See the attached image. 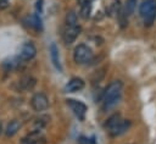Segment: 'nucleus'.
Here are the masks:
<instances>
[{"mask_svg":"<svg viewBox=\"0 0 156 144\" xmlns=\"http://www.w3.org/2000/svg\"><path fill=\"white\" fill-rule=\"evenodd\" d=\"M121 118H122V117H121V115H119V113H113V115H111V116L106 120V122H105L104 127L108 131V129H110V128H112V127H113V126H115V124H116Z\"/></svg>","mask_w":156,"mask_h":144,"instance_id":"nucleus-19","label":"nucleus"},{"mask_svg":"<svg viewBox=\"0 0 156 144\" xmlns=\"http://www.w3.org/2000/svg\"><path fill=\"white\" fill-rule=\"evenodd\" d=\"M122 5H121V1L119 0H116V1H113L111 5H110V7H108V15H111V16H113V15H119L121 12H122Z\"/></svg>","mask_w":156,"mask_h":144,"instance_id":"nucleus-20","label":"nucleus"},{"mask_svg":"<svg viewBox=\"0 0 156 144\" xmlns=\"http://www.w3.org/2000/svg\"><path fill=\"white\" fill-rule=\"evenodd\" d=\"M21 144H46V138L41 131H30L21 140Z\"/></svg>","mask_w":156,"mask_h":144,"instance_id":"nucleus-6","label":"nucleus"},{"mask_svg":"<svg viewBox=\"0 0 156 144\" xmlns=\"http://www.w3.org/2000/svg\"><path fill=\"white\" fill-rule=\"evenodd\" d=\"M35 7H37V10L41 11V7H43V0H38V1H37V5H35Z\"/></svg>","mask_w":156,"mask_h":144,"instance_id":"nucleus-23","label":"nucleus"},{"mask_svg":"<svg viewBox=\"0 0 156 144\" xmlns=\"http://www.w3.org/2000/svg\"><path fill=\"white\" fill-rule=\"evenodd\" d=\"M37 55V48L32 41H27L24 43L18 52V57L22 61H30L32 59H34Z\"/></svg>","mask_w":156,"mask_h":144,"instance_id":"nucleus-5","label":"nucleus"},{"mask_svg":"<svg viewBox=\"0 0 156 144\" xmlns=\"http://www.w3.org/2000/svg\"><path fill=\"white\" fill-rule=\"evenodd\" d=\"M49 117L48 116H39L37 117L33 122H32V131H41L49 122Z\"/></svg>","mask_w":156,"mask_h":144,"instance_id":"nucleus-15","label":"nucleus"},{"mask_svg":"<svg viewBox=\"0 0 156 144\" xmlns=\"http://www.w3.org/2000/svg\"><path fill=\"white\" fill-rule=\"evenodd\" d=\"M136 1L138 0H127L126 1V5H124V13H126V16H130L134 12L135 6H136Z\"/></svg>","mask_w":156,"mask_h":144,"instance_id":"nucleus-21","label":"nucleus"},{"mask_svg":"<svg viewBox=\"0 0 156 144\" xmlns=\"http://www.w3.org/2000/svg\"><path fill=\"white\" fill-rule=\"evenodd\" d=\"M93 56H94L93 50L87 44H78L73 50V60L76 63L79 65L90 62Z\"/></svg>","mask_w":156,"mask_h":144,"instance_id":"nucleus-3","label":"nucleus"},{"mask_svg":"<svg viewBox=\"0 0 156 144\" xmlns=\"http://www.w3.org/2000/svg\"><path fill=\"white\" fill-rule=\"evenodd\" d=\"M37 84V79L32 76H23L16 82V88L20 92H28L32 90Z\"/></svg>","mask_w":156,"mask_h":144,"instance_id":"nucleus-8","label":"nucleus"},{"mask_svg":"<svg viewBox=\"0 0 156 144\" xmlns=\"http://www.w3.org/2000/svg\"><path fill=\"white\" fill-rule=\"evenodd\" d=\"M20 61H22L20 57H11L6 61H4V67L7 70V71H11V70H15L20 65Z\"/></svg>","mask_w":156,"mask_h":144,"instance_id":"nucleus-18","label":"nucleus"},{"mask_svg":"<svg viewBox=\"0 0 156 144\" xmlns=\"http://www.w3.org/2000/svg\"><path fill=\"white\" fill-rule=\"evenodd\" d=\"M85 83L82 78H78V77H74L72 78L65 87V92L67 93H74V92H78V90H82L84 88Z\"/></svg>","mask_w":156,"mask_h":144,"instance_id":"nucleus-11","label":"nucleus"},{"mask_svg":"<svg viewBox=\"0 0 156 144\" xmlns=\"http://www.w3.org/2000/svg\"><path fill=\"white\" fill-rule=\"evenodd\" d=\"M9 5V0H0V9H6Z\"/></svg>","mask_w":156,"mask_h":144,"instance_id":"nucleus-22","label":"nucleus"},{"mask_svg":"<svg viewBox=\"0 0 156 144\" xmlns=\"http://www.w3.org/2000/svg\"><path fill=\"white\" fill-rule=\"evenodd\" d=\"M122 82L121 81H112L105 89L102 94V101H104V109H110L115 106L118 100L121 99V93H122Z\"/></svg>","mask_w":156,"mask_h":144,"instance_id":"nucleus-1","label":"nucleus"},{"mask_svg":"<svg viewBox=\"0 0 156 144\" xmlns=\"http://www.w3.org/2000/svg\"><path fill=\"white\" fill-rule=\"evenodd\" d=\"M79 4V15L82 18L87 20L90 16L91 12V0H78Z\"/></svg>","mask_w":156,"mask_h":144,"instance_id":"nucleus-13","label":"nucleus"},{"mask_svg":"<svg viewBox=\"0 0 156 144\" xmlns=\"http://www.w3.org/2000/svg\"><path fill=\"white\" fill-rule=\"evenodd\" d=\"M29 22V26L33 27L35 31H41L43 29V24H41V18L39 17V15H32L30 17L27 18Z\"/></svg>","mask_w":156,"mask_h":144,"instance_id":"nucleus-16","label":"nucleus"},{"mask_svg":"<svg viewBox=\"0 0 156 144\" xmlns=\"http://www.w3.org/2000/svg\"><path fill=\"white\" fill-rule=\"evenodd\" d=\"M1 133H2V123L0 122V134H1Z\"/></svg>","mask_w":156,"mask_h":144,"instance_id":"nucleus-24","label":"nucleus"},{"mask_svg":"<svg viewBox=\"0 0 156 144\" xmlns=\"http://www.w3.org/2000/svg\"><path fill=\"white\" fill-rule=\"evenodd\" d=\"M20 128H21L20 121H17V120L10 121V123L6 126V129H5L6 137H13L15 134H17V132L20 131Z\"/></svg>","mask_w":156,"mask_h":144,"instance_id":"nucleus-14","label":"nucleus"},{"mask_svg":"<svg viewBox=\"0 0 156 144\" xmlns=\"http://www.w3.org/2000/svg\"><path fill=\"white\" fill-rule=\"evenodd\" d=\"M50 57H51V62L52 65L56 67V70H58L60 72L62 71V66H61V62H60V54H58V48L55 43H52L50 45Z\"/></svg>","mask_w":156,"mask_h":144,"instance_id":"nucleus-12","label":"nucleus"},{"mask_svg":"<svg viewBox=\"0 0 156 144\" xmlns=\"http://www.w3.org/2000/svg\"><path fill=\"white\" fill-rule=\"evenodd\" d=\"M130 127V121L129 120H119L112 128H110L107 132L111 137H118V135H122L123 133H126Z\"/></svg>","mask_w":156,"mask_h":144,"instance_id":"nucleus-10","label":"nucleus"},{"mask_svg":"<svg viewBox=\"0 0 156 144\" xmlns=\"http://www.w3.org/2000/svg\"><path fill=\"white\" fill-rule=\"evenodd\" d=\"M79 34H80V27L78 24L77 26H66V28L63 29V33H62V39L67 45H69L78 38Z\"/></svg>","mask_w":156,"mask_h":144,"instance_id":"nucleus-7","label":"nucleus"},{"mask_svg":"<svg viewBox=\"0 0 156 144\" xmlns=\"http://www.w3.org/2000/svg\"><path fill=\"white\" fill-rule=\"evenodd\" d=\"M139 13L144 18V24L146 27L152 26L156 17V0H144L140 4Z\"/></svg>","mask_w":156,"mask_h":144,"instance_id":"nucleus-2","label":"nucleus"},{"mask_svg":"<svg viewBox=\"0 0 156 144\" xmlns=\"http://www.w3.org/2000/svg\"><path fill=\"white\" fill-rule=\"evenodd\" d=\"M67 105L71 107V110L74 112V115L77 117H79L80 120L84 118V115L87 112V105L79 100H74V99H67Z\"/></svg>","mask_w":156,"mask_h":144,"instance_id":"nucleus-9","label":"nucleus"},{"mask_svg":"<svg viewBox=\"0 0 156 144\" xmlns=\"http://www.w3.org/2000/svg\"><path fill=\"white\" fill-rule=\"evenodd\" d=\"M30 106L37 112L45 111L49 107V99L44 93L38 92V93L33 94V96L30 99Z\"/></svg>","mask_w":156,"mask_h":144,"instance_id":"nucleus-4","label":"nucleus"},{"mask_svg":"<svg viewBox=\"0 0 156 144\" xmlns=\"http://www.w3.org/2000/svg\"><path fill=\"white\" fill-rule=\"evenodd\" d=\"M78 24V16L73 10L67 11L66 13V26H77Z\"/></svg>","mask_w":156,"mask_h":144,"instance_id":"nucleus-17","label":"nucleus"}]
</instances>
